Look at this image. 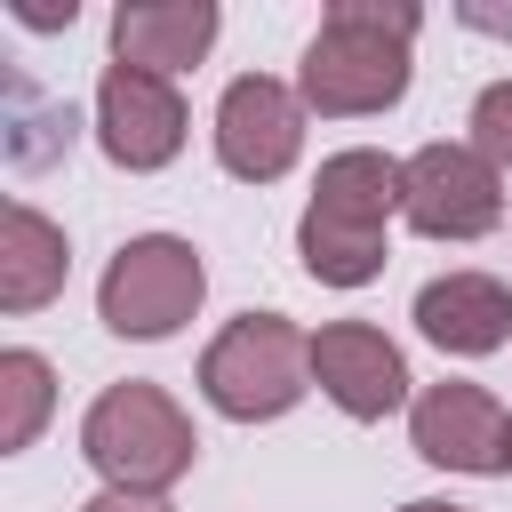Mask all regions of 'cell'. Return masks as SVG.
Here are the masks:
<instances>
[{
  "instance_id": "cell-1",
  "label": "cell",
  "mask_w": 512,
  "mask_h": 512,
  "mask_svg": "<svg viewBox=\"0 0 512 512\" xmlns=\"http://www.w3.org/2000/svg\"><path fill=\"white\" fill-rule=\"evenodd\" d=\"M416 8L408 0H336L304 48L296 96L320 120H360L408 96V40H416Z\"/></svg>"
},
{
  "instance_id": "cell-2",
  "label": "cell",
  "mask_w": 512,
  "mask_h": 512,
  "mask_svg": "<svg viewBox=\"0 0 512 512\" xmlns=\"http://www.w3.org/2000/svg\"><path fill=\"white\" fill-rule=\"evenodd\" d=\"M80 448H88V464H96L112 488H128V496L176 488V480L192 472V456H200L192 416H184L160 384H144V376L96 392V408H88V424H80Z\"/></svg>"
},
{
  "instance_id": "cell-3",
  "label": "cell",
  "mask_w": 512,
  "mask_h": 512,
  "mask_svg": "<svg viewBox=\"0 0 512 512\" xmlns=\"http://www.w3.org/2000/svg\"><path fill=\"white\" fill-rule=\"evenodd\" d=\"M312 384V336L280 312H240L208 352H200V392L216 416L232 424H264L288 416Z\"/></svg>"
},
{
  "instance_id": "cell-4",
  "label": "cell",
  "mask_w": 512,
  "mask_h": 512,
  "mask_svg": "<svg viewBox=\"0 0 512 512\" xmlns=\"http://www.w3.org/2000/svg\"><path fill=\"white\" fill-rule=\"evenodd\" d=\"M200 296H208V272H200L192 240L144 232V240H128V248L104 264L96 312H104L112 336H144V344H152V336H176V328L200 312Z\"/></svg>"
},
{
  "instance_id": "cell-5",
  "label": "cell",
  "mask_w": 512,
  "mask_h": 512,
  "mask_svg": "<svg viewBox=\"0 0 512 512\" xmlns=\"http://www.w3.org/2000/svg\"><path fill=\"white\" fill-rule=\"evenodd\" d=\"M424 240H480L504 224V168L480 144H424L408 160V208Z\"/></svg>"
},
{
  "instance_id": "cell-6",
  "label": "cell",
  "mask_w": 512,
  "mask_h": 512,
  "mask_svg": "<svg viewBox=\"0 0 512 512\" xmlns=\"http://www.w3.org/2000/svg\"><path fill=\"white\" fill-rule=\"evenodd\" d=\"M296 152H304V96L264 72H240L216 104V160L240 184H272L296 168Z\"/></svg>"
},
{
  "instance_id": "cell-7",
  "label": "cell",
  "mask_w": 512,
  "mask_h": 512,
  "mask_svg": "<svg viewBox=\"0 0 512 512\" xmlns=\"http://www.w3.org/2000/svg\"><path fill=\"white\" fill-rule=\"evenodd\" d=\"M96 136L120 168H168L184 152V96L160 80V72H136V64H104V88H96Z\"/></svg>"
},
{
  "instance_id": "cell-8",
  "label": "cell",
  "mask_w": 512,
  "mask_h": 512,
  "mask_svg": "<svg viewBox=\"0 0 512 512\" xmlns=\"http://www.w3.org/2000/svg\"><path fill=\"white\" fill-rule=\"evenodd\" d=\"M504 432H512V416L496 408V392H480L464 376L416 392V408H408L416 456L424 464H448V472H504Z\"/></svg>"
},
{
  "instance_id": "cell-9",
  "label": "cell",
  "mask_w": 512,
  "mask_h": 512,
  "mask_svg": "<svg viewBox=\"0 0 512 512\" xmlns=\"http://www.w3.org/2000/svg\"><path fill=\"white\" fill-rule=\"evenodd\" d=\"M312 376H320V392H328L344 416H360V424H376V416H392V408L408 400V360H400V344H392L384 328H368V320L320 328V336H312Z\"/></svg>"
},
{
  "instance_id": "cell-10",
  "label": "cell",
  "mask_w": 512,
  "mask_h": 512,
  "mask_svg": "<svg viewBox=\"0 0 512 512\" xmlns=\"http://www.w3.org/2000/svg\"><path fill=\"white\" fill-rule=\"evenodd\" d=\"M216 40V0H120L112 8V64L136 72H184Z\"/></svg>"
},
{
  "instance_id": "cell-11",
  "label": "cell",
  "mask_w": 512,
  "mask_h": 512,
  "mask_svg": "<svg viewBox=\"0 0 512 512\" xmlns=\"http://www.w3.org/2000/svg\"><path fill=\"white\" fill-rule=\"evenodd\" d=\"M416 328H424L440 352L480 360V352H496V344L512 336V288H504V280H488V272L424 280V296H416Z\"/></svg>"
},
{
  "instance_id": "cell-12",
  "label": "cell",
  "mask_w": 512,
  "mask_h": 512,
  "mask_svg": "<svg viewBox=\"0 0 512 512\" xmlns=\"http://www.w3.org/2000/svg\"><path fill=\"white\" fill-rule=\"evenodd\" d=\"M392 208H408V160L392 152H336L320 160V184H312V216L328 224H352V232H384Z\"/></svg>"
},
{
  "instance_id": "cell-13",
  "label": "cell",
  "mask_w": 512,
  "mask_h": 512,
  "mask_svg": "<svg viewBox=\"0 0 512 512\" xmlns=\"http://www.w3.org/2000/svg\"><path fill=\"white\" fill-rule=\"evenodd\" d=\"M64 272H72L64 232L32 200H8L0 208V304L8 312H40L48 296H64Z\"/></svg>"
},
{
  "instance_id": "cell-14",
  "label": "cell",
  "mask_w": 512,
  "mask_h": 512,
  "mask_svg": "<svg viewBox=\"0 0 512 512\" xmlns=\"http://www.w3.org/2000/svg\"><path fill=\"white\" fill-rule=\"evenodd\" d=\"M296 248H304V272L328 280V288H368L384 272V232H352V224H328L312 208L296 224Z\"/></svg>"
},
{
  "instance_id": "cell-15",
  "label": "cell",
  "mask_w": 512,
  "mask_h": 512,
  "mask_svg": "<svg viewBox=\"0 0 512 512\" xmlns=\"http://www.w3.org/2000/svg\"><path fill=\"white\" fill-rule=\"evenodd\" d=\"M48 408H56V368H48L40 352H24V344L0 352V448H8V456L40 440Z\"/></svg>"
},
{
  "instance_id": "cell-16",
  "label": "cell",
  "mask_w": 512,
  "mask_h": 512,
  "mask_svg": "<svg viewBox=\"0 0 512 512\" xmlns=\"http://www.w3.org/2000/svg\"><path fill=\"white\" fill-rule=\"evenodd\" d=\"M472 144H480L496 168H512V80L480 88V104H472Z\"/></svg>"
},
{
  "instance_id": "cell-17",
  "label": "cell",
  "mask_w": 512,
  "mask_h": 512,
  "mask_svg": "<svg viewBox=\"0 0 512 512\" xmlns=\"http://www.w3.org/2000/svg\"><path fill=\"white\" fill-rule=\"evenodd\" d=\"M80 8L72 0H16V24H32V32H56V24H72Z\"/></svg>"
},
{
  "instance_id": "cell-18",
  "label": "cell",
  "mask_w": 512,
  "mask_h": 512,
  "mask_svg": "<svg viewBox=\"0 0 512 512\" xmlns=\"http://www.w3.org/2000/svg\"><path fill=\"white\" fill-rule=\"evenodd\" d=\"M80 512H168L160 496H128V488H104V496H88Z\"/></svg>"
},
{
  "instance_id": "cell-19",
  "label": "cell",
  "mask_w": 512,
  "mask_h": 512,
  "mask_svg": "<svg viewBox=\"0 0 512 512\" xmlns=\"http://www.w3.org/2000/svg\"><path fill=\"white\" fill-rule=\"evenodd\" d=\"M400 512H472V504H440V496H424V504H400Z\"/></svg>"
},
{
  "instance_id": "cell-20",
  "label": "cell",
  "mask_w": 512,
  "mask_h": 512,
  "mask_svg": "<svg viewBox=\"0 0 512 512\" xmlns=\"http://www.w3.org/2000/svg\"><path fill=\"white\" fill-rule=\"evenodd\" d=\"M504 472H512V432H504Z\"/></svg>"
}]
</instances>
